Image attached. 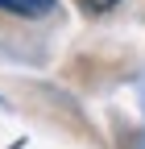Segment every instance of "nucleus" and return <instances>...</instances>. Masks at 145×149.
<instances>
[{
  "mask_svg": "<svg viewBox=\"0 0 145 149\" xmlns=\"http://www.w3.org/2000/svg\"><path fill=\"white\" fill-rule=\"evenodd\" d=\"M54 8V0H0V13L13 17H46Z\"/></svg>",
  "mask_w": 145,
  "mask_h": 149,
  "instance_id": "nucleus-1",
  "label": "nucleus"
},
{
  "mask_svg": "<svg viewBox=\"0 0 145 149\" xmlns=\"http://www.w3.org/2000/svg\"><path fill=\"white\" fill-rule=\"evenodd\" d=\"M112 4H116V0H83V8H96V13L100 8H112Z\"/></svg>",
  "mask_w": 145,
  "mask_h": 149,
  "instance_id": "nucleus-2",
  "label": "nucleus"
}]
</instances>
